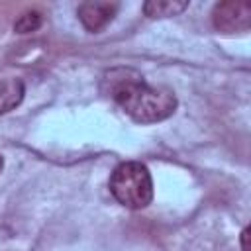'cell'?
I'll return each instance as SVG.
<instances>
[{"label":"cell","instance_id":"obj_5","mask_svg":"<svg viewBox=\"0 0 251 251\" xmlns=\"http://www.w3.org/2000/svg\"><path fill=\"white\" fill-rule=\"evenodd\" d=\"M25 86L20 78H4L0 80V116L18 108L24 100Z\"/></svg>","mask_w":251,"mask_h":251},{"label":"cell","instance_id":"obj_8","mask_svg":"<svg viewBox=\"0 0 251 251\" xmlns=\"http://www.w3.org/2000/svg\"><path fill=\"white\" fill-rule=\"evenodd\" d=\"M247 239H249V227H245V229L241 231V251H249Z\"/></svg>","mask_w":251,"mask_h":251},{"label":"cell","instance_id":"obj_7","mask_svg":"<svg viewBox=\"0 0 251 251\" xmlns=\"http://www.w3.org/2000/svg\"><path fill=\"white\" fill-rule=\"evenodd\" d=\"M43 18L37 10H29V12H24L16 22H14V31L18 33H31L35 31L39 25H41Z\"/></svg>","mask_w":251,"mask_h":251},{"label":"cell","instance_id":"obj_3","mask_svg":"<svg viewBox=\"0 0 251 251\" xmlns=\"http://www.w3.org/2000/svg\"><path fill=\"white\" fill-rule=\"evenodd\" d=\"M212 24L222 33H241L251 25V4L245 0H226L214 6Z\"/></svg>","mask_w":251,"mask_h":251},{"label":"cell","instance_id":"obj_1","mask_svg":"<svg viewBox=\"0 0 251 251\" xmlns=\"http://www.w3.org/2000/svg\"><path fill=\"white\" fill-rule=\"evenodd\" d=\"M100 90L112 98L133 122L157 124L176 110V96L165 86H151L135 69H110L102 75Z\"/></svg>","mask_w":251,"mask_h":251},{"label":"cell","instance_id":"obj_4","mask_svg":"<svg viewBox=\"0 0 251 251\" xmlns=\"http://www.w3.org/2000/svg\"><path fill=\"white\" fill-rule=\"evenodd\" d=\"M116 12H118L116 2H82L76 10V16L88 31L96 33L114 20Z\"/></svg>","mask_w":251,"mask_h":251},{"label":"cell","instance_id":"obj_2","mask_svg":"<svg viewBox=\"0 0 251 251\" xmlns=\"http://www.w3.org/2000/svg\"><path fill=\"white\" fill-rule=\"evenodd\" d=\"M112 196L129 210H141L153 200V178L149 169L139 161L120 163L110 175Z\"/></svg>","mask_w":251,"mask_h":251},{"label":"cell","instance_id":"obj_9","mask_svg":"<svg viewBox=\"0 0 251 251\" xmlns=\"http://www.w3.org/2000/svg\"><path fill=\"white\" fill-rule=\"evenodd\" d=\"M2 169H4V157L0 155V173H2Z\"/></svg>","mask_w":251,"mask_h":251},{"label":"cell","instance_id":"obj_6","mask_svg":"<svg viewBox=\"0 0 251 251\" xmlns=\"http://www.w3.org/2000/svg\"><path fill=\"white\" fill-rule=\"evenodd\" d=\"M188 8V2L180 0H149L143 4V12L149 18H169V16H178Z\"/></svg>","mask_w":251,"mask_h":251}]
</instances>
